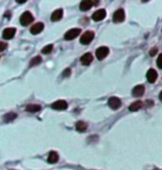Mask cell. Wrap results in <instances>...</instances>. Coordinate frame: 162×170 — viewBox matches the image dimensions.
I'll use <instances>...</instances> for the list:
<instances>
[{"label": "cell", "instance_id": "obj_1", "mask_svg": "<svg viewBox=\"0 0 162 170\" xmlns=\"http://www.w3.org/2000/svg\"><path fill=\"white\" fill-rule=\"evenodd\" d=\"M32 21H33V16L29 11H25V12L21 15V17H20V24L22 26L30 25Z\"/></svg>", "mask_w": 162, "mask_h": 170}, {"label": "cell", "instance_id": "obj_2", "mask_svg": "<svg viewBox=\"0 0 162 170\" xmlns=\"http://www.w3.org/2000/svg\"><path fill=\"white\" fill-rule=\"evenodd\" d=\"M94 38V32L93 31H86L80 38V42L82 44H89Z\"/></svg>", "mask_w": 162, "mask_h": 170}, {"label": "cell", "instance_id": "obj_3", "mask_svg": "<svg viewBox=\"0 0 162 170\" xmlns=\"http://www.w3.org/2000/svg\"><path fill=\"white\" fill-rule=\"evenodd\" d=\"M109 48L108 47H99L96 50V56L99 60H103L108 55H109Z\"/></svg>", "mask_w": 162, "mask_h": 170}, {"label": "cell", "instance_id": "obj_4", "mask_svg": "<svg viewBox=\"0 0 162 170\" xmlns=\"http://www.w3.org/2000/svg\"><path fill=\"white\" fill-rule=\"evenodd\" d=\"M80 33H81V29H79V28H73V29H71V30L66 32L64 39L66 40H72V39L78 37Z\"/></svg>", "mask_w": 162, "mask_h": 170}, {"label": "cell", "instance_id": "obj_5", "mask_svg": "<svg viewBox=\"0 0 162 170\" xmlns=\"http://www.w3.org/2000/svg\"><path fill=\"white\" fill-rule=\"evenodd\" d=\"M125 18V10L123 9H118L116 12L113 13V21L114 22H122Z\"/></svg>", "mask_w": 162, "mask_h": 170}, {"label": "cell", "instance_id": "obj_6", "mask_svg": "<svg viewBox=\"0 0 162 170\" xmlns=\"http://www.w3.org/2000/svg\"><path fill=\"white\" fill-rule=\"evenodd\" d=\"M99 2L98 1H90V0H84V1H82L80 3V10L82 11H87L89 10L91 7L93 6V5H98Z\"/></svg>", "mask_w": 162, "mask_h": 170}, {"label": "cell", "instance_id": "obj_7", "mask_svg": "<svg viewBox=\"0 0 162 170\" xmlns=\"http://www.w3.org/2000/svg\"><path fill=\"white\" fill-rule=\"evenodd\" d=\"M51 108L56 109V110H64V109L68 108V103L64 100H58L51 105Z\"/></svg>", "mask_w": 162, "mask_h": 170}, {"label": "cell", "instance_id": "obj_8", "mask_svg": "<svg viewBox=\"0 0 162 170\" xmlns=\"http://www.w3.org/2000/svg\"><path fill=\"white\" fill-rule=\"evenodd\" d=\"M108 103H109V106H110L111 109L117 110V109H119L120 106H121V100H120L119 98H117V97H111V98L109 99V101H108Z\"/></svg>", "mask_w": 162, "mask_h": 170}, {"label": "cell", "instance_id": "obj_9", "mask_svg": "<svg viewBox=\"0 0 162 170\" xmlns=\"http://www.w3.org/2000/svg\"><path fill=\"white\" fill-rule=\"evenodd\" d=\"M106 15H107V12L105 9H99V10H97V11L92 15V19H93L94 21H101V20L105 19Z\"/></svg>", "mask_w": 162, "mask_h": 170}, {"label": "cell", "instance_id": "obj_10", "mask_svg": "<svg viewBox=\"0 0 162 170\" xmlns=\"http://www.w3.org/2000/svg\"><path fill=\"white\" fill-rule=\"evenodd\" d=\"M15 35H16V29L15 28H7L2 32V37H3V39H6V40H9V39L13 38Z\"/></svg>", "mask_w": 162, "mask_h": 170}, {"label": "cell", "instance_id": "obj_11", "mask_svg": "<svg viewBox=\"0 0 162 170\" xmlns=\"http://www.w3.org/2000/svg\"><path fill=\"white\" fill-rule=\"evenodd\" d=\"M42 30H44V24L42 22H37L33 26H31V28H30V32L32 35H38Z\"/></svg>", "mask_w": 162, "mask_h": 170}, {"label": "cell", "instance_id": "obj_12", "mask_svg": "<svg viewBox=\"0 0 162 170\" xmlns=\"http://www.w3.org/2000/svg\"><path fill=\"white\" fill-rule=\"evenodd\" d=\"M156 78H158V74H156V71L154 69H149L148 70V72H147V79H148V81L150 83H153V82H156Z\"/></svg>", "mask_w": 162, "mask_h": 170}, {"label": "cell", "instance_id": "obj_13", "mask_svg": "<svg viewBox=\"0 0 162 170\" xmlns=\"http://www.w3.org/2000/svg\"><path fill=\"white\" fill-rule=\"evenodd\" d=\"M92 60H93V57L91 53H84L83 56L80 58V61L82 65H84V66H88V65H90V63L92 62Z\"/></svg>", "mask_w": 162, "mask_h": 170}, {"label": "cell", "instance_id": "obj_14", "mask_svg": "<svg viewBox=\"0 0 162 170\" xmlns=\"http://www.w3.org/2000/svg\"><path fill=\"white\" fill-rule=\"evenodd\" d=\"M144 94V86L142 85H138L134 88L132 89V94L136 96V97H140Z\"/></svg>", "mask_w": 162, "mask_h": 170}, {"label": "cell", "instance_id": "obj_15", "mask_svg": "<svg viewBox=\"0 0 162 170\" xmlns=\"http://www.w3.org/2000/svg\"><path fill=\"white\" fill-rule=\"evenodd\" d=\"M62 16H63L62 9H57L56 11L51 15V20L52 21H59L60 19L62 18Z\"/></svg>", "mask_w": 162, "mask_h": 170}, {"label": "cell", "instance_id": "obj_16", "mask_svg": "<svg viewBox=\"0 0 162 170\" xmlns=\"http://www.w3.org/2000/svg\"><path fill=\"white\" fill-rule=\"evenodd\" d=\"M58 160H59L58 153L56 151H51L49 153V156H48V162L49 164H56V162H58Z\"/></svg>", "mask_w": 162, "mask_h": 170}, {"label": "cell", "instance_id": "obj_17", "mask_svg": "<svg viewBox=\"0 0 162 170\" xmlns=\"http://www.w3.org/2000/svg\"><path fill=\"white\" fill-rule=\"evenodd\" d=\"M143 106V102L142 101H136V102H132L129 107V110L130 111H138L139 109H141Z\"/></svg>", "mask_w": 162, "mask_h": 170}, {"label": "cell", "instance_id": "obj_18", "mask_svg": "<svg viewBox=\"0 0 162 170\" xmlns=\"http://www.w3.org/2000/svg\"><path fill=\"white\" fill-rule=\"evenodd\" d=\"M40 109H41V107L39 105H29V106H27V108H26V110L28 112H37Z\"/></svg>", "mask_w": 162, "mask_h": 170}, {"label": "cell", "instance_id": "obj_19", "mask_svg": "<svg viewBox=\"0 0 162 170\" xmlns=\"http://www.w3.org/2000/svg\"><path fill=\"white\" fill-rule=\"evenodd\" d=\"M75 129H77L78 131H84V130L87 129V124L83 122V121H78V122L75 124Z\"/></svg>", "mask_w": 162, "mask_h": 170}, {"label": "cell", "instance_id": "obj_20", "mask_svg": "<svg viewBox=\"0 0 162 170\" xmlns=\"http://www.w3.org/2000/svg\"><path fill=\"white\" fill-rule=\"evenodd\" d=\"M16 118H17V114H16L15 112L7 113V114H5V117H3L5 121H11V120L16 119Z\"/></svg>", "mask_w": 162, "mask_h": 170}, {"label": "cell", "instance_id": "obj_21", "mask_svg": "<svg viewBox=\"0 0 162 170\" xmlns=\"http://www.w3.org/2000/svg\"><path fill=\"white\" fill-rule=\"evenodd\" d=\"M52 49H53V46L52 44H48V46H46L44 49H42V53L48 55V53H50L52 51Z\"/></svg>", "mask_w": 162, "mask_h": 170}, {"label": "cell", "instance_id": "obj_22", "mask_svg": "<svg viewBox=\"0 0 162 170\" xmlns=\"http://www.w3.org/2000/svg\"><path fill=\"white\" fill-rule=\"evenodd\" d=\"M41 62V57H35L33 59L31 60V62H30V66H36V65H39V63Z\"/></svg>", "mask_w": 162, "mask_h": 170}, {"label": "cell", "instance_id": "obj_23", "mask_svg": "<svg viewBox=\"0 0 162 170\" xmlns=\"http://www.w3.org/2000/svg\"><path fill=\"white\" fill-rule=\"evenodd\" d=\"M156 65H158V67H159L160 69H162V53H161V55H159V57H158Z\"/></svg>", "mask_w": 162, "mask_h": 170}, {"label": "cell", "instance_id": "obj_24", "mask_svg": "<svg viewBox=\"0 0 162 170\" xmlns=\"http://www.w3.org/2000/svg\"><path fill=\"white\" fill-rule=\"evenodd\" d=\"M5 49H7V44L6 42L0 41V51H3Z\"/></svg>", "mask_w": 162, "mask_h": 170}, {"label": "cell", "instance_id": "obj_25", "mask_svg": "<svg viewBox=\"0 0 162 170\" xmlns=\"http://www.w3.org/2000/svg\"><path fill=\"white\" fill-rule=\"evenodd\" d=\"M70 74H71V70L68 68V69H66L62 72V76H63V77H69V76H70Z\"/></svg>", "mask_w": 162, "mask_h": 170}, {"label": "cell", "instance_id": "obj_26", "mask_svg": "<svg viewBox=\"0 0 162 170\" xmlns=\"http://www.w3.org/2000/svg\"><path fill=\"white\" fill-rule=\"evenodd\" d=\"M156 50H158V49H156V48H153V49H151V50H150V56H154V55H156Z\"/></svg>", "mask_w": 162, "mask_h": 170}, {"label": "cell", "instance_id": "obj_27", "mask_svg": "<svg viewBox=\"0 0 162 170\" xmlns=\"http://www.w3.org/2000/svg\"><path fill=\"white\" fill-rule=\"evenodd\" d=\"M159 98H160V100H162V91L160 92V94H159Z\"/></svg>", "mask_w": 162, "mask_h": 170}, {"label": "cell", "instance_id": "obj_28", "mask_svg": "<svg viewBox=\"0 0 162 170\" xmlns=\"http://www.w3.org/2000/svg\"><path fill=\"white\" fill-rule=\"evenodd\" d=\"M153 170H160V169H156V168H154V169H153Z\"/></svg>", "mask_w": 162, "mask_h": 170}]
</instances>
